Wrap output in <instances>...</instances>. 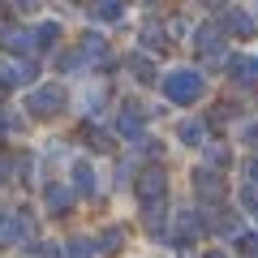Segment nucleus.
<instances>
[{
  "mask_svg": "<svg viewBox=\"0 0 258 258\" xmlns=\"http://www.w3.org/2000/svg\"><path fill=\"white\" fill-rule=\"evenodd\" d=\"M164 99L168 103H198L207 91V78L198 74V69H172V74H164Z\"/></svg>",
  "mask_w": 258,
  "mask_h": 258,
  "instance_id": "1",
  "label": "nucleus"
},
{
  "mask_svg": "<svg viewBox=\"0 0 258 258\" xmlns=\"http://www.w3.org/2000/svg\"><path fill=\"white\" fill-rule=\"evenodd\" d=\"M134 194H138L142 207H159V203L168 198V176H164V168H142L138 181H134Z\"/></svg>",
  "mask_w": 258,
  "mask_h": 258,
  "instance_id": "2",
  "label": "nucleus"
},
{
  "mask_svg": "<svg viewBox=\"0 0 258 258\" xmlns=\"http://www.w3.org/2000/svg\"><path fill=\"white\" fill-rule=\"evenodd\" d=\"M60 108H64V91H60V86H35V91L26 95V112H30L35 120L56 116Z\"/></svg>",
  "mask_w": 258,
  "mask_h": 258,
  "instance_id": "3",
  "label": "nucleus"
},
{
  "mask_svg": "<svg viewBox=\"0 0 258 258\" xmlns=\"http://www.w3.org/2000/svg\"><path fill=\"white\" fill-rule=\"evenodd\" d=\"M116 134L120 138H147V108L142 103H125L120 108V116H116Z\"/></svg>",
  "mask_w": 258,
  "mask_h": 258,
  "instance_id": "4",
  "label": "nucleus"
},
{
  "mask_svg": "<svg viewBox=\"0 0 258 258\" xmlns=\"http://www.w3.org/2000/svg\"><path fill=\"white\" fill-rule=\"evenodd\" d=\"M194 194H198L203 203H220L224 194H228V185H224V176L215 172V168H198V172H194Z\"/></svg>",
  "mask_w": 258,
  "mask_h": 258,
  "instance_id": "5",
  "label": "nucleus"
},
{
  "mask_svg": "<svg viewBox=\"0 0 258 258\" xmlns=\"http://www.w3.org/2000/svg\"><path fill=\"white\" fill-rule=\"evenodd\" d=\"M39 78L35 60H0V86H30Z\"/></svg>",
  "mask_w": 258,
  "mask_h": 258,
  "instance_id": "6",
  "label": "nucleus"
},
{
  "mask_svg": "<svg viewBox=\"0 0 258 258\" xmlns=\"http://www.w3.org/2000/svg\"><path fill=\"white\" fill-rule=\"evenodd\" d=\"M194 47H198L203 56H220V52H224V30H220V22H207V26L194 30Z\"/></svg>",
  "mask_w": 258,
  "mask_h": 258,
  "instance_id": "7",
  "label": "nucleus"
},
{
  "mask_svg": "<svg viewBox=\"0 0 258 258\" xmlns=\"http://www.w3.org/2000/svg\"><path fill=\"white\" fill-rule=\"evenodd\" d=\"M228 78L232 82H241V86H254L258 82V56H228Z\"/></svg>",
  "mask_w": 258,
  "mask_h": 258,
  "instance_id": "8",
  "label": "nucleus"
},
{
  "mask_svg": "<svg viewBox=\"0 0 258 258\" xmlns=\"http://www.w3.org/2000/svg\"><path fill=\"white\" fill-rule=\"evenodd\" d=\"M69 203H74V189H69V185L52 181V185L43 189V207H47L52 215H64V211H69Z\"/></svg>",
  "mask_w": 258,
  "mask_h": 258,
  "instance_id": "9",
  "label": "nucleus"
},
{
  "mask_svg": "<svg viewBox=\"0 0 258 258\" xmlns=\"http://www.w3.org/2000/svg\"><path fill=\"white\" fill-rule=\"evenodd\" d=\"M220 30H224V35H237V39H254V22H249V13H241V9L224 13Z\"/></svg>",
  "mask_w": 258,
  "mask_h": 258,
  "instance_id": "10",
  "label": "nucleus"
},
{
  "mask_svg": "<svg viewBox=\"0 0 258 258\" xmlns=\"http://www.w3.org/2000/svg\"><path fill=\"white\" fill-rule=\"evenodd\" d=\"M176 138H181L185 147H207V120H198V116H185L181 125H176Z\"/></svg>",
  "mask_w": 258,
  "mask_h": 258,
  "instance_id": "11",
  "label": "nucleus"
},
{
  "mask_svg": "<svg viewBox=\"0 0 258 258\" xmlns=\"http://www.w3.org/2000/svg\"><path fill=\"white\" fill-rule=\"evenodd\" d=\"M0 47H5V52H13V56L35 52V43H30V30H13V26L0 30Z\"/></svg>",
  "mask_w": 258,
  "mask_h": 258,
  "instance_id": "12",
  "label": "nucleus"
},
{
  "mask_svg": "<svg viewBox=\"0 0 258 258\" xmlns=\"http://www.w3.org/2000/svg\"><path fill=\"white\" fill-rule=\"evenodd\" d=\"M30 43H35V52L56 47V43H60V22H39V26L30 30Z\"/></svg>",
  "mask_w": 258,
  "mask_h": 258,
  "instance_id": "13",
  "label": "nucleus"
},
{
  "mask_svg": "<svg viewBox=\"0 0 258 258\" xmlns=\"http://www.w3.org/2000/svg\"><path fill=\"white\" fill-rule=\"evenodd\" d=\"M95 185H99V176H95V168L86 164V159H78V164H74V189L82 194V198H91V194H95Z\"/></svg>",
  "mask_w": 258,
  "mask_h": 258,
  "instance_id": "14",
  "label": "nucleus"
},
{
  "mask_svg": "<svg viewBox=\"0 0 258 258\" xmlns=\"http://www.w3.org/2000/svg\"><path fill=\"white\" fill-rule=\"evenodd\" d=\"M203 228H207V224L198 220V211H181V224H176V241L185 245V241H194Z\"/></svg>",
  "mask_w": 258,
  "mask_h": 258,
  "instance_id": "15",
  "label": "nucleus"
},
{
  "mask_svg": "<svg viewBox=\"0 0 258 258\" xmlns=\"http://www.w3.org/2000/svg\"><path fill=\"white\" fill-rule=\"evenodd\" d=\"M142 224H147V232H151V237H164V228H168L164 203H159V207H142Z\"/></svg>",
  "mask_w": 258,
  "mask_h": 258,
  "instance_id": "16",
  "label": "nucleus"
},
{
  "mask_svg": "<svg viewBox=\"0 0 258 258\" xmlns=\"http://www.w3.org/2000/svg\"><path fill=\"white\" fill-rule=\"evenodd\" d=\"M64 258H99V245H95L91 237H74L64 245Z\"/></svg>",
  "mask_w": 258,
  "mask_h": 258,
  "instance_id": "17",
  "label": "nucleus"
},
{
  "mask_svg": "<svg viewBox=\"0 0 258 258\" xmlns=\"http://www.w3.org/2000/svg\"><path fill=\"white\" fill-rule=\"evenodd\" d=\"M129 74H134V82H155V64L147 60V56H129Z\"/></svg>",
  "mask_w": 258,
  "mask_h": 258,
  "instance_id": "18",
  "label": "nucleus"
},
{
  "mask_svg": "<svg viewBox=\"0 0 258 258\" xmlns=\"http://www.w3.org/2000/svg\"><path fill=\"white\" fill-rule=\"evenodd\" d=\"M82 64H86L82 47H64V52H56V69H82Z\"/></svg>",
  "mask_w": 258,
  "mask_h": 258,
  "instance_id": "19",
  "label": "nucleus"
},
{
  "mask_svg": "<svg viewBox=\"0 0 258 258\" xmlns=\"http://www.w3.org/2000/svg\"><path fill=\"white\" fill-rule=\"evenodd\" d=\"M82 56H86V60H91V56H95V60H103V56H108L103 35H86V39H82Z\"/></svg>",
  "mask_w": 258,
  "mask_h": 258,
  "instance_id": "20",
  "label": "nucleus"
},
{
  "mask_svg": "<svg viewBox=\"0 0 258 258\" xmlns=\"http://www.w3.org/2000/svg\"><path fill=\"white\" fill-rule=\"evenodd\" d=\"M91 9H95V18H99V22H116L120 18V0H95Z\"/></svg>",
  "mask_w": 258,
  "mask_h": 258,
  "instance_id": "21",
  "label": "nucleus"
},
{
  "mask_svg": "<svg viewBox=\"0 0 258 258\" xmlns=\"http://www.w3.org/2000/svg\"><path fill=\"white\" fill-rule=\"evenodd\" d=\"M120 241H125V232H120V228H108L95 245H99V254H112V249H120Z\"/></svg>",
  "mask_w": 258,
  "mask_h": 258,
  "instance_id": "22",
  "label": "nucleus"
},
{
  "mask_svg": "<svg viewBox=\"0 0 258 258\" xmlns=\"http://www.w3.org/2000/svg\"><path fill=\"white\" fill-rule=\"evenodd\" d=\"M142 39H147V47H168V35L159 26H147V30H142Z\"/></svg>",
  "mask_w": 258,
  "mask_h": 258,
  "instance_id": "23",
  "label": "nucleus"
},
{
  "mask_svg": "<svg viewBox=\"0 0 258 258\" xmlns=\"http://www.w3.org/2000/svg\"><path fill=\"white\" fill-rule=\"evenodd\" d=\"M237 198H241V207H249V211L258 215V185H245V189H241Z\"/></svg>",
  "mask_w": 258,
  "mask_h": 258,
  "instance_id": "24",
  "label": "nucleus"
},
{
  "mask_svg": "<svg viewBox=\"0 0 258 258\" xmlns=\"http://www.w3.org/2000/svg\"><path fill=\"white\" fill-rule=\"evenodd\" d=\"M241 142H245V147H258V120H245V125H241Z\"/></svg>",
  "mask_w": 258,
  "mask_h": 258,
  "instance_id": "25",
  "label": "nucleus"
},
{
  "mask_svg": "<svg viewBox=\"0 0 258 258\" xmlns=\"http://www.w3.org/2000/svg\"><path fill=\"white\" fill-rule=\"evenodd\" d=\"M39 5H43V0H13V9H18V13H35Z\"/></svg>",
  "mask_w": 258,
  "mask_h": 258,
  "instance_id": "26",
  "label": "nucleus"
},
{
  "mask_svg": "<svg viewBox=\"0 0 258 258\" xmlns=\"http://www.w3.org/2000/svg\"><path fill=\"white\" fill-rule=\"evenodd\" d=\"M203 258H228V254H224V249H211V254H203Z\"/></svg>",
  "mask_w": 258,
  "mask_h": 258,
  "instance_id": "27",
  "label": "nucleus"
},
{
  "mask_svg": "<svg viewBox=\"0 0 258 258\" xmlns=\"http://www.w3.org/2000/svg\"><path fill=\"white\" fill-rule=\"evenodd\" d=\"M249 176H254V185H258V159H254V164H249Z\"/></svg>",
  "mask_w": 258,
  "mask_h": 258,
  "instance_id": "28",
  "label": "nucleus"
},
{
  "mask_svg": "<svg viewBox=\"0 0 258 258\" xmlns=\"http://www.w3.org/2000/svg\"><path fill=\"white\" fill-rule=\"evenodd\" d=\"M5 129H9V120H5V116H0V138H5Z\"/></svg>",
  "mask_w": 258,
  "mask_h": 258,
  "instance_id": "29",
  "label": "nucleus"
},
{
  "mask_svg": "<svg viewBox=\"0 0 258 258\" xmlns=\"http://www.w3.org/2000/svg\"><path fill=\"white\" fill-rule=\"evenodd\" d=\"M207 5H211V9H215V5H220V0H207Z\"/></svg>",
  "mask_w": 258,
  "mask_h": 258,
  "instance_id": "30",
  "label": "nucleus"
},
{
  "mask_svg": "<svg viewBox=\"0 0 258 258\" xmlns=\"http://www.w3.org/2000/svg\"><path fill=\"white\" fill-rule=\"evenodd\" d=\"M151 5H155V0H151Z\"/></svg>",
  "mask_w": 258,
  "mask_h": 258,
  "instance_id": "31",
  "label": "nucleus"
}]
</instances>
